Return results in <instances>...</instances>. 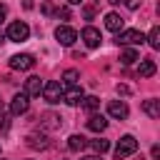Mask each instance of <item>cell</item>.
I'll return each instance as SVG.
<instances>
[{
	"label": "cell",
	"instance_id": "cell-34",
	"mask_svg": "<svg viewBox=\"0 0 160 160\" xmlns=\"http://www.w3.org/2000/svg\"><path fill=\"white\" fill-rule=\"evenodd\" d=\"M2 42H5V35H2V32H0V45H2Z\"/></svg>",
	"mask_w": 160,
	"mask_h": 160
},
{
	"label": "cell",
	"instance_id": "cell-17",
	"mask_svg": "<svg viewBox=\"0 0 160 160\" xmlns=\"http://www.w3.org/2000/svg\"><path fill=\"white\" fill-rule=\"evenodd\" d=\"M60 120H62L60 115H55V112H45V115H42V128H50V130H55V128H60V125H62Z\"/></svg>",
	"mask_w": 160,
	"mask_h": 160
},
{
	"label": "cell",
	"instance_id": "cell-33",
	"mask_svg": "<svg viewBox=\"0 0 160 160\" xmlns=\"http://www.w3.org/2000/svg\"><path fill=\"white\" fill-rule=\"evenodd\" d=\"M68 2H70V5H80L82 0H68Z\"/></svg>",
	"mask_w": 160,
	"mask_h": 160
},
{
	"label": "cell",
	"instance_id": "cell-16",
	"mask_svg": "<svg viewBox=\"0 0 160 160\" xmlns=\"http://www.w3.org/2000/svg\"><path fill=\"white\" fill-rule=\"evenodd\" d=\"M155 70H158V68H155L152 60H140V65H138V75H140V78H152Z\"/></svg>",
	"mask_w": 160,
	"mask_h": 160
},
{
	"label": "cell",
	"instance_id": "cell-11",
	"mask_svg": "<svg viewBox=\"0 0 160 160\" xmlns=\"http://www.w3.org/2000/svg\"><path fill=\"white\" fill-rule=\"evenodd\" d=\"M42 92V80L38 78V75H30L28 80H25V95L28 98H35V95H40Z\"/></svg>",
	"mask_w": 160,
	"mask_h": 160
},
{
	"label": "cell",
	"instance_id": "cell-20",
	"mask_svg": "<svg viewBox=\"0 0 160 160\" xmlns=\"http://www.w3.org/2000/svg\"><path fill=\"white\" fill-rule=\"evenodd\" d=\"M90 148H92L98 155H102V152H108V150H110V142H108V140H102V138H98V140H90Z\"/></svg>",
	"mask_w": 160,
	"mask_h": 160
},
{
	"label": "cell",
	"instance_id": "cell-8",
	"mask_svg": "<svg viewBox=\"0 0 160 160\" xmlns=\"http://www.w3.org/2000/svg\"><path fill=\"white\" fill-rule=\"evenodd\" d=\"M82 98H85V95H82V88H80V85H70L68 90H62V100H65L68 105H72V108L80 105Z\"/></svg>",
	"mask_w": 160,
	"mask_h": 160
},
{
	"label": "cell",
	"instance_id": "cell-29",
	"mask_svg": "<svg viewBox=\"0 0 160 160\" xmlns=\"http://www.w3.org/2000/svg\"><path fill=\"white\" fill-rule=\"evenodd\" d=\"M5 15H8V8H5V5H0V22L5 20Z\"/></svg>",
	"mask_w": 160,
	"mask_h": 160
},
{
	"label": "cell",
	"instance_id": "cell-5",
	"mask_svg": "<svg viewBox=\"0 0 160 160\" xmlns=\"http://www.w3.org/2000/svg\"><path fill=\"white\" fill-rule=\"evenodd\" d=\"M55 38H58V42H60V45L70 48V45L78 40V32H75L72 28H68V25H58V30H55Z\"/></svg>",
	"mask_w": 160,
	"mask_h": 160
},
{
	"label": "cell",
	"instance_id": "cell-9",
	"mask_svg": "<svg viewBox=\"0 0 160 160\" xmlns=\"http://www.w3.org/2000/svg\"><path fill=\"white\" fill-rule=\"evenodd\" d=\"M108 115L110 118H118V120H125L130 115V110H128V105L122 100H110L108 102Z\"/></svg>",
	"mask_w": 160,
	"mask_h": 160
},
{
	"label": "cell",
	"instance_id": "cell-15",
	"mask_svg": "<svg viewBox=\"0 0 160 160\" xmlns=\"http://www.w3.org/2000/svg\"><path fill=\"white\" fill-rule=\"evenodd\" d=\"M142 112L150 115L152 120H158L160 118V100H145L142 102Z\"/></svg>",
	"mask_w": 160,
	"mask_h": 160
},
{
	"label": "cell",
	"instance_id": "cell-25",
	"mask_svg": "<svg viewBox=\"0 0 160 160\" xmlns=\"http://www.w3.org/2000/svg\"><path fill=\"white\" fill-rule=\"evenodd\" d=\"M58 18H62V20H70V10H68V8H58Z\"/></svg>",
	"mask_w": 160,
	"mask_h": 160
},
{
	"label": "cell",
	"instance_id": "cell-32",
	"mask_svg": "<svg viewBox=\"0 0 160 160\" xmlns=\"http://www.w3.org/2000/svg\"><path fill=\"white\" fill-rule=\"evenodd\" d=\"M22 8H25V10H30V8H32V0H22Z\"/></svg>",
	"mask_w": 160,
	"mask_h": 160
},
{
	"label": "cell",
	"instance_id": "cell-23",
	"mask_svg": "<svg viewBox=\"0 0 160 160\" xmlns=\"http://www.w3.org/2000/svg\"><path fill=\"white\" fill-rule=\"evenodd\" d=\"M85 110H98V105H100V98H95V95H88V98H82V102H80Z\"/></svg>",
	"mask_w": 160,
	"mask_h": 160
},
{
	"label": "cell",
	"instance_id": "cell-10",
	"mask_svg": "<svg viewBox=\"0 0 160 160\" xmlns=\"http://www.w3.org/2000/svg\"><path fill=\"white\" fill-rule=\"evenodd\" d=\"M80 38L85 40V45H88L90 50H92V48H100V40H102V38H100V30H98V28H92V25H88V28L82 30V35H80Z\"/></svg>",
	"mask_w": 160,
	"mask_h": 160
},
{
	"label": "cell",
	"instance_id": "cell-30",
	"mask_svg": "<svg viewBox=\"0 0 160 160\" xmlns=\"http://www.w3.org/2000/svg\"><path fill=\"white\" fill-rule=\"evenodd\" d=\"M150 152H152V158H160V148H158V145H152V150H150Z\"/></svg>",
	"mask_w": 160,
	"mask_h": 160
},
{
	"label": "cell",
	"instance_id": "cell-1",
	"mask_svg": "<svg viewBox=\"0 0 160 160\" xmlns=\"http://www.w3.org/2000/svg\"><path fill=\"white\" fill-rule=\"evenodd\" d=\"M115 158L118 160H122V158H128V155H132V152H138V140L132 138V135H122L120 140H118V145H115Z\"/></svg>",
	"mask_w": 160,
	"mask_h": 160
},
{
	"label": "cell",
	"instance_id": "cell-21",
	"mask_svg": "<svg viewBox=\"0 0 160 160\" xmlns=\"http://www.w3.org/2000/svg\"><path fill=\"white\" fill-rule=\"evenodd\" d=\"M145 40H148V42H150V48H155V50H158V48H160V28H158V25H155V28H152V30H150V35H148V38H145Z\"/></svg>",
	"mask_w": 160,
	"mask_h": 160
},
{
	"label": "cell",
	"instance_id": "cell-35",
	"mask_svg": "<svg viewBox=\"0 0 160 160\" xmlns=\"http://www.w3.org/2000/svg\"><path fill=\"white\" fill-rule=\"evenodd\" d=\"M108 2H112V5H118V2H120V0H108Z\"/></svg>",
	"mask_w": 160,
	"mask_h": 160
},
{
	"label": "cell",
	"instance_id": "cell-27",
	"mask_svg": "<svg viewBox=\"0 0 160 160\" xmlns=\"http://www.w3.org/2000/svg\"><path fill=\"white\" fill-rule=\"evenodd\" d=\"M115 90H118V95H130V88L128 85H118Z\"/></svg>",
	"mask_w": 160,
	"mask_h": 160
},
{
	"label": "cell",
	"instance_id": "cell-18",
	"mask_svg": "<svg viewBox=\"0 0 160 160\" xmlns=\"http://www.w3.org/2000/svg\"><path fill=\"white\" fill-rule=\"evenodd\" d=\"M135 60H140L138 50H132V48H125V50L120 52V62H122V65H132Z\"/></svg>",
	"mask_w": 160,
	"mask_h": 160
},
{
	"label": "cell",
	"instance_id": "cell-28",
	"mask_svg": "<svg viewBox=\"0 0 160 160\" xmlns=\"http://www.w3.org/2000/svg\"><path fill=\"white\" fill-rule=\"evenodd\" d=\"M42 12H45V15H50V12H52V5H50V2H45V5H42Z\"/></svg>",
	"mask_w": 160,
	"mask_h": 160
},
{
	"label": "cell",
	"instance_id": "cell-26",
	"mask_svg": "<svg viewBox=\"0 0 160 160\" xmlns=\"http://www.w3.org/2000/svg\"><path fill=\"white\" fill-rule=\"evenodd\" d=\"M125 5H128L130 10H138V8L142 5V0H125Z\"/></svg>",
	"mask_w": 160,
	"mask_h": 160
},
{
	"label": "cell",
	"instance_id": "cell-13",
	"mask_svg": "<svg viewBox=\"0 0 160 160\" xmlns=\"http://www.w3.org/2000/svg\"><path fill=\"white\" fill-rule=\"evenodd\" d=\"M25 142H28L30 148H35V150H38V148H40V150L48 148V138H45L42 132H30V135L25 138Z\"/></svg>",
	"mask_w": 160,
	"mask_h": 160
},
{
	"label": "cell",
	"instance_id": "cell-7",
	"mask_svg": "<svg viewBox=\"0 0 160 160\" xmlns=\"http://www.w3.org/2000/svg\"><path fill=\"white\" fill-rule=\"evenodd\" d=\"M28 108H30V100H28L25 92H18V95L10 100V115H25Z\"/></svg>",
	"mask_w": 160,
	"mask_h": 160
},
{
	"label": "cell",
	"instance_id": "cell-12",
	"mask_svg": "<svg viewBox=\"0 0 160 160\" xmlns=\"http://www.w3.org/2000/svg\"><path fill=\"white\" fill-rule=\"evenodd\" d=\"M122 25H125V20H122L118 12H108V15H105V28H108V30L120 32V30H122Z\"/></svg>",
	"mask_w": 160,
	"mask_h": 160
},
{
	"label": "cell",
	"instance_id": "cell-3",
	"mask_svg": "<svg viewBox=\"0 0 160 160\" xmlns=\"http://www.w3.org/2000/svg\"><path fill=\"white\" fill-rule=\"evenodd\" d=\"M115 42L118 45H142L145 42V35L140 30H120Z\"/></svg>",
	"mask_w": 160,
	"mask_h": 160
},
{
	"label": "cell",
	"instance_id": "cell-4",
	"mask_svg": "<svg viewBox=\"0 0 160 160\" xmlns=\"http://www.w3.org/2000/svg\"><path fill=\"white\" fill-rule=\"evenodd\" d=\"M42 98L48 102H60L62 100V88L58 80H50V82H42Z\"/></svg>",
	"mask_w": 160,
	"mask_h": 160
},
{
	"label": "cell",
	"instance_id": "cell-6",
	"mask_svg": "<svg viewBox=\"0 0 160 160\" xmlns=\"http://www.w3.org/2000/svg\"><path fill=\"white\" fill-rule=\"evenodd\" d=\"M35 65V58L30 52H20V55H12L10 58V68L12 70H30Z\"/></svg>",
	"mask_w": 160,
	"mask_h": 160
},
{
	"label": "cell",
	"instance_id": "cell-2",
	"mask_svg": "<svg viewBox=\"0 0 160 160\" xmlns=\"http://www.w3.org/2000/svg\"><path fill=\"white\" fill-rule=\"evenodd\" d=\"M28 38H30V25H28V22H22V20L10 22V28H8V40H12V42H25Z\"/></svg>",
	"mask_w": 160,
	"mask_h": 160
},
{
	"label": "cell",
	"instance_id": "cell-19",
	"mask_svg": "<svg viewBox=\"0 0 160 160\" xmlns=\"http://www.w3.org/2000/svg\"><path fill=\"white\" fill-rule=\"evenodd\" d=\"M85 145H88V140H85L82 135H70V138H68V148H70L72 152H78V150H82Z\"/></svg>",
	"mask_w": 160,
	"mask_h": 160
},
{
	"label": "cell",
	"instance_id": "cell-31",
	"mask_svg": "<svg viewBox=\"0 0 160 160\" xmlns=\"http://www.w3.org/2000/svg\"><path fill=\"white\" fill-rule=\"evenodd\" d=\"M82 160H102V155H98V152H95V155H88V158H82Z\"/></svg>",
	"mask_w": 160,
	"mask_h": 160
},
{
	"label": "cell",
	"instance_id": "cell-24",
	"mask_svg": "<svg viewBox=\"0 0 160 160\" xmlns=\"http://www.w3.org/2000/svg\"><path fill=\"white\" fill-rule=\"evenodd\" d=\"M8 128H10V118L0 110V130H8Z\"/></svg>",
	"mask_w": 160,
	"mask_h": 160
},
{
	"label": "cell",
	"instance_id": "cell-36",
	"mask_svg": "<svg viewBox=\"0 0 160 160\" xmlns=\"http://www.w3.org/2000/svg\"><path fill=\"white\" fill-rule=\"evenodd\" d=\"M0 110H2V102H0Z\"/></svg>",
	"mask_w": 160,
	"mask_h": 160
},
{
	"label": "cell",
	"instance_id": "cell-22",
	"mask_svg": "<svg viewBox=\"0 0 160 160\" xmlns=\"http://www.w3.org/2000/svg\"><path fill=\"white\" fill-rule=\"evenodd\" d=\"M62 80H65V85H68V88H70V85H78L80 72H78V70H65V72H62Z\"/></svg>",
	"mask_w": 160,
	"mask_h": 160
},
{
	"label": "cell",
	"instance_id": "cell-14",
	"mask_svg": "<svg viewBox=\"0 0 160 160\" xmlns=\"http://www.w3.org/2000/svg\"><path fill=\"white\" fill-rule=\"evenodd\" d=\"M88 128H90L92 132H102V130L108 128L105 115H90V118H88Z\"/></svg>",
	"mask_w": 160,
	"mask_h": 160
}]
</instances>
